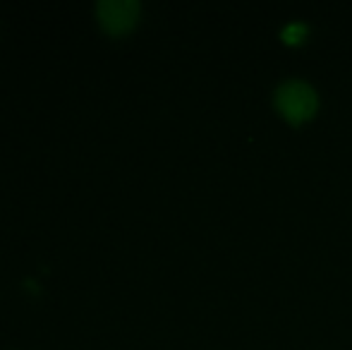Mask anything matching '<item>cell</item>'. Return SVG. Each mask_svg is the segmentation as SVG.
<instances>
[{
	"instance_id": "obj_1",
	"label": "cell",
	"mask_w": 352,
	"mask_h": 350,
	"mask_svg": "<svg viewBox=\"0 0 352 350\" xmlns=\"http://www.w3.org/2000/svg\"><path fill=\"white\" fill-rule=\"evenodd\" d=\"M274 103L280 111V116L292 125L314 118L316 108H319V96H316L314 87L307 85L302 80H285L276 87Z\"/></svg>"
},
{
	"instance_id": "obj_2",
	"label": "cell",
	"mask_w": 352,
	"mask_h": 350,
	"mask_svg": "<svg viewBox=\"0 0 352 350\" xmlns=\"http://www.w3.org/2000/svg\"><path fill=\"white\" fill-rule=\"evenodd\" d=\"M140 10L142 8L137 0H98L96 3L98 19L113 34L127 32L130 27H135Z\"/></svg>"
},
{
	"instance_id": "obj_3",
	"label": "cell",
	"mask_w": 352,
	"mask_h": 350,
	"mask_svg": "<svg viewBox=\"0 0 352 350\" xmlns=\"http://www.w3.org/2000/svg\"><path fill=\"white\" fill-rule=\"evenodd\" d=\"M307 34H309V27H307L305 22H290L280 32V39L285 43H290V46H297V43H302V39H305Z\"/></svg>"
}]
</instances>
